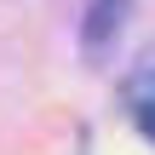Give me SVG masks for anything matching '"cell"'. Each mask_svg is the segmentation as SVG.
Listing matches in <instances>:
<instances>
[{"mask_svg":"<svg viewBox=\"0 0 155 155\" xmlns=\"http://www.w3.org/2000/svg\"><path fill=\"white\" fill-rule=\"evenodd\" d=\"M121 17H127V0H92V12H86V40L104 46V40L121 29Z\"/></svg>","mask_w":155,"mask_h":155,"instance_id":"obj_1","label":"cell"},{"mask_svg":"<svg viewBox=\"0 0 155 155\" xmlns=\"http://www.w3.org/2000/svg\"><path fill=\"white\" fill-rule=\"evenodd\" d=\"M132 115H138V127H144V138L155 144V98H132Z\"/></svg>","mask_w":155,"mask_h":155,"instance_id":"obj_2","label":"cell"}]
</instances>
